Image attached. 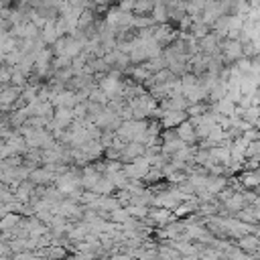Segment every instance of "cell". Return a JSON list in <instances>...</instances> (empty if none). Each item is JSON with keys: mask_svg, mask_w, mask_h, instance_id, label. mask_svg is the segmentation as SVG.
<instances>
[{"mask_svg": "<svg viewBox=\"0 0 260 260\" xmlns=\"http://www.w3.org/2000/svg\"><path fill=\"white\" fill-rule=\"evenodd\" d=\"M12 65L8 63H0V85H8L10 83V75H12Z\"/></svg>", "mask_w": 260, "mask_h": 260, "instance_id": "7", "label": "cell"}, {"mask_svg": "<svg viewBox=\"0 0 260 260\" xmlns=\"http://www.w3.org/2000/svg\"><path fill=\"white\" fill-rule=\"evenodd\" d=\"M171 217L173 215H171L169 207H158V209H148L146 217H142V219H148V223L156 225V223H167Z\"/></svg>", "mask_w": 260, "mask_h": 260, "instance_id": "3", "label": "cell"}, {"mask_svg": "<svg viewBox=\"0 0 260 260\" xmlns=\"http://www.w3.org/2000/svg\"><path fill=\"white\" fill-rule=\"evenodd\" d=\"M154 2H156V0H134L132 14H150Z\"/></svg>", "mask_w": 260, "mask_h": 260, "instance_id": "6", "label": "cell"}, {"mask_svg": "<svg viewBox=\"0 0 260 260\" xmlns=\"http://www.w3.org/2000/svg\"><path fill=\"white\" fill-rule=\"evenodd\" d=\"M219 57L223 61V65L228 63H236L238 59L244 57V49H242V43L238 39H232V37H223L219 41Z\"/></svg>", "mask_w": 260, "mask_h": 260, "instance_id": "1", "label": "cell"}, {"mask_svg": "<svg viewBox=\"0 0 260 260\" xmlns=\"http://www.w3.org/2000/svg\"><path fill=\"white\" fill-rule=\"evenodd\" d=\"M240 183L244 189H256L258 185V171L256 169H244V175L240 177Z\"/></svg>", "mask_w": 260, "mask_h": 260, "instance_id": "5", "label": "cell"}, {"mask_svg": "<svg viewBox=\"0 0 260 260\" xmlns=\"http://www.w3.org/2000/svg\"><path fill=\"white\" fill-rule=\"evenodd\" d=\"M238 246L242 250H248L252 254H256V250L260 248V240H258V234H252V232H246L244 236L238 238Z\"/></svg>", "mask_w": 260, "mask_h": 260, "instance_id": "4", "label": "cell"}, {"mask_svg": "<svg viewBox=\"0 0 260 260\" xmlns=\"http://www.w3.org/2000/svg\"><path fill=\"white\" fill-rule=\"evenodd\" d=\"M175 134L185 142V144H193V142H197V136H195V126H193V122L189 120V118H185L183 122H179L175 128Z\"/></svg>", "mask_w": 260, "mask_h": 260, "instance_id": "2", "label": "cell"}, {"mask_svg": "<svg viewBox=\"0 0 260 260\" xmlns=\"http://www.w3.org/2000/svg\"><path fill=\"white\" fill-rule=\"evenodd\" d=\"M110 2H112V0H110ZM114 2H116V4H118V2H120V0H114Z\"/></svg>", "mask_w": 260, "mask_h": 260, "instance_id": "8", "label": "cell"}]
</instances>
